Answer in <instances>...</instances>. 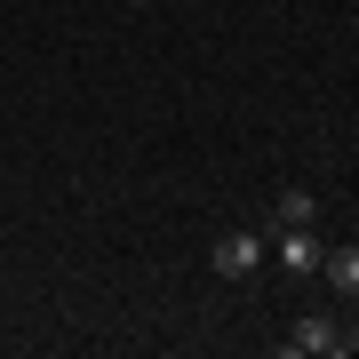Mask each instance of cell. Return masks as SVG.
<instances>
[{"label": "cell", "instance_id": "3957f363", "mask_svg": "<svg viewBox=\"0 0 359 359\" xmlns=\"http://www.w3.org/2000/svg\"><path fill=\"white\" fill-rule=\"evenodd\" d=\"M271 248H280V264L295 271V280H311L327 256H320V240H311V224H295V231H271Z\"/></svg>", "mask_w": 359, "mask_h": 359}, {"label": "cell", "instance_id": "277c9868", "mask_svg": "<svg viewBox=\"0 0 359 359\" xmlns=\"http://www.w3.org/2000/svg\"><path fill=\"white\" fill-rule=\"evenodd\" d=\"M295 224H320V200H311L304 184H287V192L271 200V231H295Z\"/></svg>", "mask_w": 359, "mask_h": 359}, {"label": "cell", "instance_id": "7a4b0ae2", "mask_svg": "<svg viewBox=\"0 0 359 359\" xmlns=\"http://www.w3.org/2000/svg\"><path fill=\"white\" fill-rule=\"evenodd\" d=\"M280 351H287V359H327V351H335V320H320V311L295 320V327L280 335Z\"/></svg>", "mask_w": 359, "mask_h": 359}, {"label": "cell", "instance_id": "52a82bcc", "mask_svg": "<svg viewBox=\"0 0 359 359\" xmlns=\"http://www.w3.org/2000/svg\"><path fill=\"white\" fill-rule=\"evenodd\" d=\"M184 8H208V0H184Z\"/></svg>", "mask_w": 359, "mask_h": 359}, {"label": "cell", "instance_id": "6da1fadb", "mask_svg": "<svg viewBox=\"0 0 359 359\" xmlns=\"http://www.w3.org/2000/svg\"><path fill=\"white\" fill-rule=\"evenodd\" d=\"M264 256H271L264 231H224V240H216V271H224V280H248V271H264Z\"/></svg>", "mask_w": 359, "mask_h": 359}, {"label": "cell", "instance_id": "5b68a950", "mask_svg": "<svg viewBox=\"0 0 359 359\" xmlns=\"http://www.w3.org/2000/svg\"><path fill=\"white\" fill-rule=\"evenodd\" d=\"M320 280H327V287H344V295H359V248H327Z\"/></svg>", "mask_w": 359, "mask_h": 359}, {"label": "cell", "instance_id": "8992f818", "mask_svg": "<svg viewBox=\"0 0 359 359\" xmlns=\"http://www.w3.org/2000/svg\"><path fill=\"white\" fill-rule=\"evenodd\" d=\"M128 8H152V0H128Z\"/></svg>", "mask_w": 359, "mask_h": 359}]
</instances>
